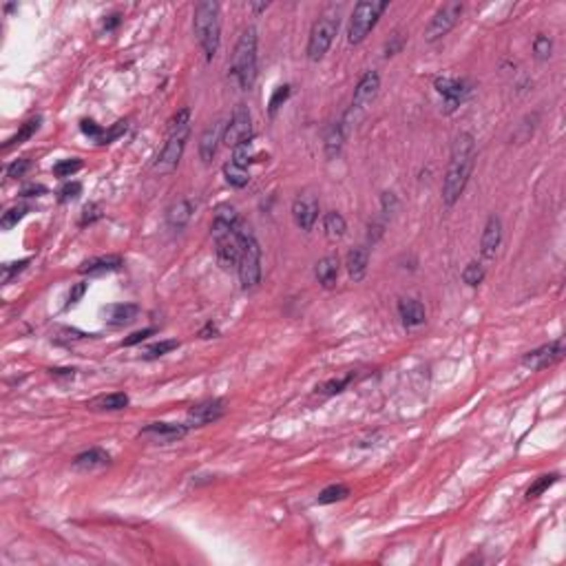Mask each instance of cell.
<instances>
[{
    "label": "cell",
    "instance_id": "6da1fadb",
    "mask_svg": "<svg viewBox=\"0 0 566 566\" xmlns=\"http://www.w3.org/2000/svg\"><path fill=\"white\" fill-rule=\"evenodd\" d=\"M473 166H476V140H473L471 133L463 131L454 140L447 175L445 181H442V202H445V206H454L461 200L473 173Z\"/></svg>",
    "mask_w": 566,
    "mask_h": 566
},
{
    "label": "cell",
    "instance_id": "7a4b0ae2",
    "mask_svg": "<svg viewBox=\"0 0 566 566\" xmlns=\"http://www.w3.org/2000/svg\"><path fill=\"white\" fill-rule=\"evenodd\" d=\"M188 135H191V109L188 106H184V109L171 120V124H168V137H166L164 148L157 155L155 164H153V171L160 173V175L173 173L181 160V155H184Z\"/></svg>",
    "mask_w": 566,
    "mask_h": 566
},
{
    "label": "cell",
    "instance_id": "3957f363",
    "mask_svg": "<svg viewBox=\"0 0 566 566\" xmlns=\"http://www.w3.org/2000/svg\"><path fill=\"white\" fill-rule=\"evenodd\" d=\"M233 235L237 237L239 246H241V259H239V281L243 290H255L262 281V248H259V241L252 233L250 224H246L241 217L233 228Z\"/></svg>",
    "mask_w": 566,
    "mask_h": 566
},
{
    "label": "cell",
    "instance_id": "277c9868",
    "mask_svg": "<svg viewBox=\"0 0 566 566\" xmlns=\"http://www.w3.org/2000/svg\"><path fill=\"white\" fill-rule=\"evenodd\" d=\"M195 36L200 40L206 60H212L217 56L219 40H221V7L212 0L195 5Z\"/></svg>",
    "mask_w": 566,
    "mask_h": 566
},
{
    "label": "cell",
    "instance_id": "5b68a950",
    "mask_svg": "<svg viewBox=\"0 0 566 566\" xmlns=\"http://www.w3.org/2000/svg\"><path fill=\"white\" fill-rule=\"evenodd\" d=\"M231 75L243 91H250L257 80V29L248 27L243 29L231 63Z\"/></svg>",
    "mask_w": 566,
    "mask_h": 566
},
{
    "label": "cell",
    "instance_id": "8992f818",
    "mask_svg": "<svg viewBox=\"0 0 566 566\" xmlns=\"http://www.w3.org/2000/svg\"><path fill=\"white\" fill-rule=\"evenodd\" d=\"M339 25H341V7L336 5L328 7L312 25V32L308 38V58L312 63H319L328 53L336 32H339Z\"/></svg>",
    "mask_w": 566,
    "mask_h": 566
},
{
    "label": "cell",
    "instance_id": "52a82bcc",
    "mask_svg": "<svg viewBox=\"0 0 566 566\" xmlns=\"http://www.w3.org/2000/svg\"><path fill=\"white\" fill-rule=\"evenodd\" d=\"M387 0H363L354 7L349 18V29H347V40L349 44H361L367 34L376 27L378 18L383 16V11L387 9Z\"/></svg>",
    "mask_w": 566,
    "mask_h": 566
},
{
    "label": "cell",
    "instance_id": "ba28073f",
    "mask_svg": "<svg viewBox=\"0 0 566 566\" xmlns=\"http://www.w3.org/2000/svg\"><path fill=\"white\" fill-rule=\"evenodd\" d=\"M224 142L226 146H239L243 142H252V115L248 111L246 104H237L235 111L231 115L226 124V133H224Z\"/></svg>",
    "mask_w": 566,
    "mask_h": 566
},
{
    "label": "cell",
    "instance_id": "9c48e42d",
    "mask_svg": "<svg viewBox=\"0 0 566 566\" xmlns=\"http://www.w3.org/2000/svg\"><path fill=\"white\" fill-rule=\"evenodd\" d=\"M463 3H447V5H442L436 13H434V18L430 20V25H427L425 29V40L427 42H436L440 38H445L451 29L456 27L458 18L463 16Z\"/></svg>",
    "mask_w": 566,
    "mask_h": 566
},
{
    "label": "cell",
    "instance_id": "30bf717a",
    "mask_svg": "<svg viewBox=\"0 0 566 566\" xmlns=\"http://www.w3.org/2000/svg\"><path fill=\"white\" fill-rule=\"evenodd\" d=\"M378 89H380V75H378V71H374V69L365 71V75L359 80V84L354 89V98H352V106H349L347 111L359 120V115L374 102Z\"/></svg>",
    "mask_w": 566,
    "mask_h": 566
},
{
    "label": "cell",
    "instance_id": "8fae6325",
    "mask_svg": "<svg viewBox=\"0 0 566 566\" xmlns=\"http://www.w3.org/2000/svg\"><path fill=\"white\" fill-rule=\"evenodd\" d=\"M319 217V197L312 191H303L292 202V219L301 231H312Z\"/></svg>",
    "mask_w": 566,
    "mask_h": 566
},
{
    "label": "cell",
    "instance_id": "7c38bea8",
    "mask_svg": "<svg viewBox=\"0 0 566 566\" xmlns=\"http://www.w3.org/2000/svg\"><path fill=\"white\" fill-rule=\"evenodd\" d=\"M562 356H564V341L558 339V341H551V343L533 349V352H527V354L522 356V365L529 367V370L538 372V370H546V367L558 363Z\"/></svg>",
    "mask_w": 566,
    "mask_h": 566
},
{
    "label": "cell",
    "instance_id": "4fadbf2b",
    "mask_svg": "<svg viewBox=\"0 0 566 566\" xmlns=\"http://www.w3.org/2000/svg\"><path fill=\"white\" fill-rule=\"evenodd\" d=\"M434 89L438 94L445 98V111L451 113L456 111L458 106L463 104V100L469 96V86L467 82L458 80V78H449V75H440V78L434 80Z\"/></svg>",
    "mask_w": 566,
    "mask_h": 566
},
{
    "label": "cell",
    "instance_id": "5bb4252c",
    "mask_svg": "<svg viewBox=\"0 0 566 566\" xmlns=\"http://www.w3.org/2000/svg\"><path fill=\"white\" fill-rule=\"evenodd\" d=\"M226 124H228V122L224 117H217V120H212L210 124L204 129V133L200 137V157H202L204 164H210L212 157L217 155L219 142H224Z\"/></svg>",
    "mask_w": 566,
    "mask_h": 566
},
{
    "label": "cell",
    "instance_id": "9a60e30c",
    "mask_svg": "<svg viewBox=\"0 0 566 566\" xmlns=\"http://www.w3.org/2000/svg\"><path fill=\"white\" fill-rule=\"evenodd\" d=\"M226 411V403L219 399H210V401H202L188 409V427H202L208 423H215L224 416Z\"/></svg>",
    "mask_w": 566,
    "mask_h": 566
},
{
    "label": "cell",
    "instance_id": "2e32d148",
    "mask_svg": "<svg viewBox=\"0 0 566 566\" xmlns=\"http://www.w3.org/2000/svg\"><path fill=\"white\" fill-rule=\"evenodd\" d=\"M188 432V425H175V423H150L146 425L140 436H146V438H153L155 442H175L179 438H184Z\"/></svg>",
    "mask_w": 566,
    "mask_h": 566
},
{
    "label": "cell",
    "instance_id": "e0dca14e",
    "mask_svg": "<svg viewBox=\"0 0 566 566\" xmlns=\"http://www.w3.org/2000/svg\"><path fill=\"white\" fill-rule=\"evenodd\" d=\"M500 241H502V224H500V217L491 215L484 224L482 239H480V252L487 262H491V259L496 257V252L500 248Z\"/></svg>",
    "mask_w": 566,
    "mask_h": 566
},
{
    "label": "cell",
    "instance_id": "ac0fdd59",
    "mask_svg": "<svg viewBox=\"0 0 566 566\" xmlns=\"http://www.w3.org/2000/svg\"><path fill=\"white\" fill-rule=\"evenodd\" d=\"M102 314L109 326L122 328V326L133 323L137 314H140V308H137L135 303H111V305H106V308H102Z\"/></svg>",
    "mask_w": 566,
    "mask_h": 566
},
{
    "label": "cell",
    "instance_id": "d6986e66",
    "mask_svg": "<svg viewBox=\"0 0 566 566\" xmlns=\"http://www.w3.org/2000/svg\"><path fill=\"white\" fill-rule=\"evenodd\" d=\"M217 241V262L224 270H233L239 266V259H241V246L237 237L231 233L221 239H215Z\"/></svg>",
    "mask_w": 566,
    "mask_h": 566
},
{
    "label": "cell",
    "instance_id": "ffe728a7",
    "mask_svg": "<svg viewBox=\"0 0 566 566\" xmlns=\"http://www.w3.org/2000/svg\"><path fill=\"white\" fill-rule=\"evenodd\" d=\"M237 221H239V215H237V210H235L231 204H221V206H217L215 217H212V224H210L212 237H215V239H221V237H226V235H231Z\"/></svg>",
    "mask_w": 566,
    "mask_h": 566
},
{
    "label": "cell",
    "instance_id": "44dd1931",
    "mask_svg": "<svg viewBox=\"0 0 566 566\" xmlns=\"http://www.w3.org/2000/svg\"><path fill=\"white\" fill-rule=\"evenodd\" d=\"M111 463V456L106 454L104 449L100 447H91L82 454L75 456L73 461V469L75 471H96V469H102Z\"/></svg>",
    "mask_w": 566,
    "mask_h": 566
},
{
    "label": "cell",
    "instance_id": "7402d4cb",
    "mask_svg": "<svg viewBox=\"0 0 566 566\" xmlns=\"http://www.w3.org/2000/svg\"><path fill=\"white\" fill-rule=\"evenodd\" d=\"M193 212H195V202L193 200H177L166 210V224L171 226L173 231H181V228L191 221Z\"/></svg>",
    "mask_w": 566,
    "mask_h": 566
},
{
    "label": "cell",
    "instance_id": "603a6c76",
    "mask_svg": "<svg viewBox=\"0 0 566 566\" xmlns=\"http://www.w3.org/2000/svg\"><path fill=\"white\" fill-rule=\"evenodd\" d=\"M367 264H370V250L365 246H359V248H352L347 252V259H345V266H347V274L352 281H363V277L367 274Z\"/></svg>",
    "mask_w": 566,
    "mask_h": 566
},
{
    "label": "cell",
    "instance_id": "cb8c5ba5",
    "mask_svg": "<svg viewBox=\"0 0 566 566\" xmlns=\"http://www.w3.org/2000/svg\"><path fill=\"white\" fill-rule=\"evenodd\" d=\"M347 133H349V131L343 127V122H341V120L332 122V124L328 127L326 137H323V146H326V157H328V160H334V157L341 153Z\"/></svg>",
    "mask_w": 566,
    "mask_h": 566
},
{
    "label": "cell",
    "instance_id": "d4e9b609",
    "mask_svg": "<svg viewBox=\"0 0 566 566\" xmlns=\"http://www.w3.org/2000/svg\"><path fill=\"white\" fill-rule=\"evenodd\" d=\"M314 274H316V281L323 288H334L336 277H339V257L328 255L323 259H319Z\"/></svg>",
    "mask_w": 566,
    "mask_h": 566
},
{
    "label": "cell",
    "instance_id": "484cf974",
    "mask_svg": "<svg viewBox=\"0 0 566 566\" xmlns=\"http://www.w3.org/2000/svg\"><path fill=\"white\" fill-rule=\"evenodd\" d=\"M122 266V257L120 255H104V257H94L84 262L78 270L82 274H102V272H113L120 270Z\"/></svg>",
    "mask_w": 566,
    "mask_h": 566
},
{
    "label": "cell",
    "instance_id": "4316f807",
    "mask_svg": "<svg viewBox=\"0 0 566 566\" xmlns=\"http://www.w3.org/2000/svg\"><path fill=\"white\" fill-rule=\"evenodd\" d=\"M399 314L403 319L405 328H418L425 323V308L416 299H403L399 303Z\"/></svg>",
    "mask_w": 566,
    "mask_h": 566
},
{
    "label": "cell",
    "instance_id": "83f0119b",
    "mask_svg": "<svg viewBox=\"0 0 566 566\" xmlns=\"http://www.w3.org/2000/svg\"><path fill=\"white\" fill-rule=\"evenodd\" d=\"M86 407H89V409H94V411H120V409L129 407V396H127V394H122V392H115V394H102V396H98V399L89 401Z\"/></svg>",
    "mask_w": 566,
    "mask_h": 566
},
{
    "label": "cell",
    "instance_id": "f1b7e54d",
    "mask_svg": "<svg viewBox=\"0 0 566 566\" xmlns=\"http://www.w3.org/2000/svg\"><path fill=\"white\" fill-rule=\"evenodd\" d=\"M323 228H326V237L328 241H341L345 237V231H347V224H345V217L341 212L336 210H330L326 219H323Z\"/></svg>",
    "mask_w": 566,
    "mask_h": 566
},
{
    "label": "cell",
    "instance_id": "f546056e",
    "mask_svg": "<svg viewBox=\"0 0 566 566\" xmlns=\"http://www.w3.org/2000/svg\"><path fill=\"white\" fill-rule=\"evenodd\" d=\"M40 124H42V117L40 115H36V117H32V120H27L25 124L18 129V133L13 135V137H9V140L3 144V148L5 150H9L11 146H16V144H22V142H27L29 137H32L38 129H40Z\"/></svg>",
    "mask_w": 566,
    "mask_h": 566
},
{
    "label": "cell",
    "instance_id": "4dcf8cb0",
    "mask_svg": "<svg viewBox=\"0 0 566 566\" xmlns=\"http://www.w3.org/2000/svg\"><path fill=\"white\" fill-rule=\"evenodd\" d=\"M224 177H226V181L231 184V186H235V188L248 186V181H250L248 168H241V166H237L235 162H226V164H224Z\"/></svg>",
    "mask_w": 566,
    "mask_h": 566
},
{
    "label": "cell",
    "instance_id": "1f68e13d",
    "mask_svg": "<svg viewBox=\"0 0 566 566\" xmlns=\"http://www.w3.org/2000/svg\"><path fill=\"white\" fill-rule=\"evenodd\" d=\"M347 496H349V489L345 484H330V487H326L323 491L319 494L316 504H332V502L345 500Z\"/></svg>",
    "mask_w": 566,
    "mask_h": 566
},
{
    "label": "cell",
    "instance_id": "d6a6232c",
    "mask_svg": "<svg viewBox=\"0 0 566 566\" xmlns=\"http://www.w3.org/2000/svg\"><path fill=\"white\" fill-rule=\"evenodd\" d=\"M352 380H354V372H349V374H345V376H341V378H332V380H326L323 385H319L316 387V392L319 394H323V396H334V394H339V392H343Z\"/></svg>",
    "mask_w": 566,
    "mask_h": 566
},
{
    "label": "cell",
    "instance_id": "836d02e7",
    "mask_svg": "<svg viewBox=\"0 0 566 566\" xmlns=\"http://www.w3.org/2000/svg\"><path fill=\"white\" fill-rule=\"evenodd\" d=\"M560 480V473H548V476H540L538 480H535L529 489H527V498L529 500H535V498H540L548 487H553L555 482Z\"/></svg>",
    "mask_w": 566,
    "mask_h": 566
},
{
    "label": "cell",
    "instance_id": "e575fe53",
    "mask_svg": "<svg viewBox=\"0 0 566 566\" xmlns=\"http://www.w3.org/2000/svg\"><path fill=\"white\" fill-rule=\"evenodd\" d=\"M463 281L471 288H476L484 281V266L480 262H469L463 270Z\"/></svg>",
    "mask_w": 566,
    "mask_h": 566
},
{
    "label": "cell",
    "instance_id": "d590c367",
    "mask_svg": "<svg viewBox=\"0 0 566 566\" xmlns=\"http://www.w3.org/2000/svg\"><path fill=\"white\" fill-rule=\"evenodd\" d=\"M29 212V206L27 204H18V206H11L5 215H3V219H0V226H3V231H11L13 226H16L25 215Z\"/></svg>",
    "mask_w": 566,
    "mask_h": 566
},
{
    "label": "cell",
    "instance_id": "8d00e7d4",
    "mask_svg": "<svg viewBox=\"0 0 566 566\" xmlns=\"http://www.w3.org/2000/svg\"><path fill=\"white\" fill-rule=\"evenodd\" d=\"M82 168V160L80 157H71V160H63L53 166V175L56 177H71Z\"/></svg>",
    "mask_w": 566,
    "mask_h": 566
},
{
    "label": "cell",
    "instance_id": "74e56055",
    "mask_svg": "<svg viewBox=\"0 0 566 566\" xmlns=\"http://www.w3.org/2000/svg\"><path fill=\"white\" fill-rule=\"evenodd\" d=\"M252 157H255L252 142H243V144H239V146L233 148V160L231 162H235L241 168H248V164L252 162Z\"/></svg>",
    "mask_w": 566,
    "mask_h": 566
},
{
    "label": "cell",
    "instance_id": "f35d334b",
    "mask_svg": "<svg viewBox=\"0 0 566 566\" xmlns=\"http://www.w3.org/2000/svg\"><path fill=\"white\" fill-rule=\"evenodd\" d=\"M551 51H553V42H551V38L544 36V34L535 36V40H533V53H535V58L544 63V60L551 58Z\"/></svg>",
    "mask_w": 566,
    "mask_h": 566
},
{
    "label": "cell",
    "instance_id": "ab89813d",
    "mask_svg": "<svg viewBox=\"0 0 566 566\" xmlns=\"http://www.w3.org/2000/svg\"><path fill=\"white\" fill-rule=\"evenodd\" d=\"M288 98H290V84H281V86L274 89V94H272V98H270V102H268V113H270V115H277V111L281 109L283 102H285Z\"/></svg>",
    "mask_w": 566,
    "mask_h": 566
},
{
    "label": "cell",
    "instance_id": "60d3db41",
    "mask_svg": "<svg viewBox=\"0 0 566 566\" xmlns=\"http://www.w3.org/2000/svg\"><path fill=\"white\" fill-rule=\"evenodd\" d=\"M179 347V341H175V339H171V341H160V343H155V345H150L146 352H144V359H160V356H164V354H168V352H173V349H177Z\"/></svg>",
    "mask_w": 566,
    "mask_h": 566
},
{
    "label": "cell",
    "instance_id": "b9f144b4",
    "mask_svg": "<svg viewBox=\"0 0 566 566\" xmlns=\"http://www.w3.org/2000/svg\"><path fill=\"white\" fill-rule=\"evenodd\" d=\"M29 266V259H20V262H13V264H5L3 266V283H9L16 274H20L25 268Z\"/></svg>",
    "mask_w": 566,
    "mask_h": 566
},
{
    "label": "cell",
    "instance_id": "7bdbcfd3",
    "mask_svg": "<svg viewBox=\"0 0 566 566\" xmlns=\"http://www.w3.org/2000/svg\"><path fill=\"white\" fill-rule=\"evenodd\" d=\"M80 193H82V184L80 181H69V184H65L63 188H60V202L75 200Z\"/></svg>",
    "mask_w": 566,
    "mask_h": 566
},
{
    "label": "cell",
    "instance_id": "ee69618b",
    "mask_svg": "<svg viewBox=\"0 0 566 566\" xmlns=\"http://www.w3.org/2000/svg\"><path fill=\"white\" fill-rule=\"evenodd\" d=\"M80 129H82V133H84V135L94 137L96 142H100V140H102V135H104V129H102V127H98L94 120H82V122H80Z\"/></svg>",
    "mask_w": 566,
    "mask_h": 566
},
{
    "label": "cell",
    "instance_id": "f6af8a7d",
    "mask_svg": "<svg viewBox=\"0 0 566 566\" xmlns=\"http://www.w3.org/2000/svg\"><path fill=\"white\" fill-rule=\"evenodd\" d=\"M102 217V206L100 204H86L84 206V212H82V226H86V224H94V221H98Z\"/></svg>",
    "mask_w": 566,
    "mask_h": 566
},
{
    "label": "cell",
    "instance_id": "bcb514c9",
    "mask_svg": "<svg viewBox=\"0 0 566 566\" xmlns=\"http://www.w3.org/2000/svg\"><path fill=\"white\" fill-rule=\"evenodd\" d=\"M150 334H155V328H144V330H140V332H133L129 339H124L122 341V347H131V345H137V343H142V341H146Z\"/></svg>",
    "mask_w": 566,
    "mask_h": 566
},
{
    "label": "cell",
    "instance_id": "7dc6e473",
    "mask_svg": "<svg viewBox=\"0 0 566 566\" xmlns=\"http://www.w3.org/2000/svg\"><path fill=\"white\" fill-rule=\"evenodd\" d=\"M127 131V122H117L115 127H111L109 131H104V135H102V140H100V144H109V142H113L115 137H120L122 133Z\"/></svg>",
    "mask_w": 566,
    "mask_h": 566
},
{
    "label": "cell",
    "instance_id": "c3c4849f",
    "mask_svg": "<svg viewBox=\"0 0 566 566\" xmlns=\"http://www.w3.org/2000/svg\"><path fill=\"white\" fill-rule=\"evenodd\" d=\"M86 288H89V283H75V285L71 288V292H69V297H67V308H71V305H75V303H78V301L84 297Z\"/></svg>",
    "mask_w": 566,
    "mask_h": 566
},
{
    "label": "cell",
    "instance_id": "681fc988",
    "mask_svg": "<svg viewBox=\"0 0 566 566\" xmlns=\"http://www.w3.org/2000/svg\"><path fill=\"white\" fill-rule=\"evenodd\" d=\"M27 168H29V160H18V162H13V164H9V168H7V175L9 177H13V179H18V177H22L25 173H27Z\"/></svg>",
    "mask_w": 566,
    "mask_h": 566
},
{
    "label": "cell",
    "instance_id": "f907efd6",
    "mask_svg": "<svg viewBox=\"0 0 566 566\" xmlns=\"http://www.w3.org/2000/svg\"><path fill=\"white\" fill-rule=\"evenodd\" d=\"M401 47H403V38H401L399 34H394V36H392V42H387V44H385V56H387V58H390V56H394V53L399 51Z\"/></svg>",
    "mask_w": 566,
    "mask_h": 566
},
{
    "label": "cell",
    "instance_id": "816d5d0a",
    "mask_svg": "<svg viewBox=\"0 0 566 566\" xmlns=\"http://www.w3.org/2000/svg\"><path fill=\"white\" fill-rule=\"evenodd\" d=\"M200 336H202V339H215V336H219V330H217V326L206 323V328L200 332Z\"/></svg>",
    "mask_w": 566,
    "mask_h": 566
},
{
    "label": "cell",
    "instance_id": "f5cc1de1",
    "mask_svg": "<svg viewBox=\"0 0 566 566\" xmlns=\"http://www.w3.org/2000/svg\"><path fill=\"white\" fill-rule=\"evenodd\" d=\"M38 193H47V188L40 186V184H32V186H27V188L22 191L25 197H36Z\"/></svg>",
    "mask_w": 566,
    "mask_h": 566
},
{
    "label": "cell",
    "instance_id": "db71d44e",
    "mask_svg": "<svg viewBox=\"0 0 566 566\" xmlns=\"http://www.w3.org/2000/svg\"><path fill=\"white\" fill-rule=\"evenodd\" d=\"M117 25H120V13H113V16L104 20V32H113Z\"/></svg>",
    "mask_w": 566,
    "mask_h": 566
},
{
    "label": "cell",
    "instance_id": "11a10c76",
    "mask_svg": "<svg viewBox=\"0 0 566 566\" xmlns=\"http://www.w3.org/2000/svg\"><path fill=\"white\" fill-rule=\"evenodd\" d=\"M53 376H67V378H73L75 376V370H51Z\"/></svg>",
    "mask_w": 566,
    "mask_h": 566
},
{
    "label": "cell",
    "instance_id": "9f6ffc18",
    "mask_svg": "<svg viewBox=\"0 0 566 566\" xmlns=\"http://www.w3.org/2000/svg\"><path fill=\"white\" fill-rule=\"evenodd\" d=\"M268 7H270L268 3H262V5H252V9H255V11H264V9H268Z\"/></svg>",
    "mask_w": 566,
    "mask_h": 566
}]
</instances>
